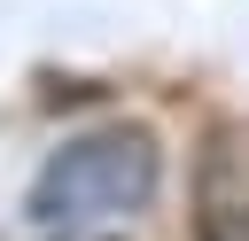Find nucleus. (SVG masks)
I'll return each mask as SVG.
<instances>
[{
    "label": "nucleus",
    "instance_id": "nucleus-1",
    "mask_svg": "<svg viewBox=\"0 0 249 241\" xmlns=\"http://www.w3.org/2000/svg\"><path fill=\"white\" fill-rule=\"evenodd\" d=\"M163 187V148L140 124H101L62 140L39 179H31V218L39 225H101V218H132L148 210Z\"/></svg>",
    "mask_w": 249,
    "mask_h": 241
},
{
    "label": "nucleus",
    "instance_id": "nucleus-2",
    "mask_svg": "<svg viewBox=\"0 0 249 241\" xmlns=\"http://www.w3.org/2000/svg\"><path fill=\"white\" fill-rule=\"evenodd\" d=\"M195 241H249V117L202 132L195 155Z\"/></svg>",
    "mask_w": 249,
    "mask_h": 241
}]
</instances>
